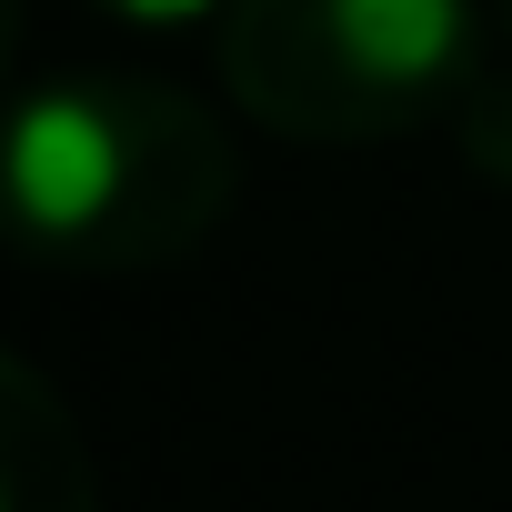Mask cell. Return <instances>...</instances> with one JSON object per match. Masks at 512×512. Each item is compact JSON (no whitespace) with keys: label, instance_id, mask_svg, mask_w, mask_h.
I'll return each instance as SVG.
<instances>
[{"label":"cell","instance_id":"1","mask_svg":"<svg viewBox=\"0 0 512 512\" xmlns=\"http://www.w3.org/2000/svg\"><path fill=\"white\" fill-rule=\"evenodd\" d=\"M231 181V131L151 71H71L0 111V241L61 272L191 262Z\"/></svg>","mask_w":512,"mask_h":512},{"label":"cell","instance_id":"6","mask_svg":"<svg viewBox=\"0 0 512 512\" xmlns=\"http://www.w3.org/2000/svg\"><path fill=\"white\" fill-rule=\"evenodd\" d=\"M11 61H21V0H0V81H11Z\"/></svg>","mask_w":512,"mask_h":512},{"label":"cell","instance_id":"5","mask_svg":"<svg viewBox=\"0 0 512 512\" xmlns=\"http://www.w3.org/2000/svg\"><path fill=\"white\" fill-rule=\"evenodd\" d=\"M111 21H131V31H201V21H221L231 0H101Z\"/></svg>","mask_w":512,"mask_h":512},{"label":"cell","instance_id":"2","mask_svg":"<svg viewBox=\"0 0 512 512\" xmlns=\"http://www.w3.org/2000/svg\"><path fill=\"white\" fill-rule=\"evenodd\" d=\"M221 91L282 141H392L452 121L472 61V0H231Z\"/></svg>","mask_w":512,"mask_h":512},{"label":"cell","instance_id":"4","mask_svg":"<svg viewBox=\"0 0 512 512\" xmlns=\"http://www.w3.org/2000/svg\"><path fill=\"white\" fill-rule=\"evenodd\" d=\"M452 141L482 181H512V71H472L452 101Z\"/></svg>","mask_w":512,"mask_h":512},{"label":"cell","instance_id":"3","mask_svg":"<svg viewBox=\"0 0 512 512\" xmlns=\"http://www.w3.org/2000/svg\"><path fill=\"white\" fill-rule=\"evenodd\" d=\"M0 512H101V462L51 372L0 352Z\"/></svg>","mask_w":512,"mask_h":512}]
</instances>
